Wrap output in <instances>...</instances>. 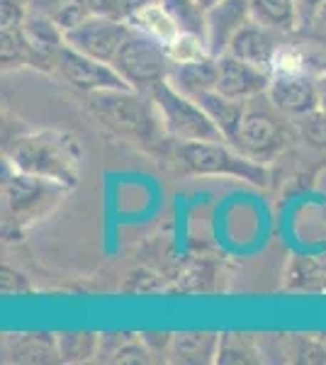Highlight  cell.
Wrapping results in <instances>:
<instances>
[{"mask_svg":"<svg viewBox=\"0 0 326 365\" xmlns=\"http://www.w3.org/2000/svg\"><path fill=\"white\" fill-rule=\"evenodd\" d=\"M251 20L248 0H219L207 8V49L212 56L227 54L231 39Z\"/></svg>","mask_w":326,"mask_h":365,"instance_id":"7c38bea8","label":"cell"},{"mask_svg":"<svg viewBox=\"0 0 326 365\" xmlns=\"http://www.w3.org/2000/svg\"><path fill=\"white\" fill-rule=\"evenodd\" d=\"M317 88H319V110L326 113V71L322 76H317Z\"/></svg>","mask_w":326,"mask_h":365,"instance_id":"4316f807","label":"cell"},{"mask_svg":"<svg viewBox=\"0 0 326 365\" xmlns=\"http://www.w3.org/2000/svg\"><path fill=\"white\" fill-rule=\"evenodd\" d=\"M129 25L141 29V32H146L149 37L158 39L163 44H170L180 34L175 20L170 17L161 0H153V3H146L139 10H134L132 17H129Z\"/></svg>","mask_w":326,"mask_h":365,"instance_id":"e0dca14e","label":"cell"},{"mask_svg":"<svg viewBox=\"0 0 326 365\" xmlns=\"http://www.w3.org/2000/svg\"><path fill=\"white\" fill-rule=\"evenodd\" d=\"M63 192H66V187L58 185V182L20 173V170L13 168V173L3 180V210L10 222L25 225V222L37 220L51 205H56V200Z\"/></svg>","mask_w":326,"mask_h":365,"instance_id":"52a82bcc","label":"cell"},{"mask_svg":"<svg viewBox=\"0 0 326 365\" xmlns=\"http://www.w3.org/2000/svg\"><path fill=\"white\" fill-rule=\"evenodd\" d=\"M91 108L108 127L136 141H151L158 132H163L153 100L146 93L132 91V88L91 93Z\"/></svg>","mask_w":326,"mask_h":365,"instance_id":"3957f363","label":"cell"},{"mask_svg":"<svg viewBox=\"0 0 326 365\" xmlns=\"http://www.w3.org/2000/svg\"><path fill=\"white\" fill-rule=\"evenodd\" d=\"M300 137L307 144L317 146V149H326V113L322 110H314V113L300 117Z\"/></svg>","mask_w":326,"mask_h":365,"instance_id":"603a6c76","label":"cell"},{"mask_svg":"<svg viewBox=\"0 0 326 365\" xmlns=\"http://www.w3.org/2000/svg\"><path fill=\"white\" fill-rule=\"evenodd\" d=\"M129 3H132V8H134V10H139L141 5H146V3H153V0H129Z\"/></svg>","mask_w":326,"mask_h":365,"instance_id":"83f0119b","label":"cell"},{"mask_svg":"<svg viewBox=\"0 0 326 365\" xmlns=\"http://www.w3.org/2000/svg\"><path fill=\"white\" fill-rule=\"evenodd\" d=\"M287 120L270 103L268 93L258 98L246 100L244 108V120H241L239 139H236V149L241 154L256 158V161L265 163L268 158L280 154L287 144Z\"/></svg>","mask_w":326,"mask_h":365,"instance_id":"5b68a950","label":"cell"},{"mask_svg":"<svg viewBox=\"0 0 326 365\" xmlns=\"http://www.w3.org/2000/svg\"><path fill=\"white\" fill-rule=\"evenodd\" d=\"M168 46V56L173 63H185V61H195V58L210 56V49H207V39L200 37V34L193 32H180Z\"/></svg>","mask_w":326,"mask_h":365,"instance_id":"7402d4cb","label":"cell"},{"mask_svg":"<svg viewBox=\"0 0 326 365\" xmlns=\"http://www.w3.org/2000/svg\"><path fill=\"white\" fill-rule=\"evenodd\" d=\"M129 32H132V25H129V22L91 15V17H86L81 25L68 29L66 44L73 46L76 51H81V54H86V56L112 63Z\"/></svg>","mask_w":326,"mask_h":365,"instance_id":"ba28073f","label":"cell"},{"mask_svg":"<svg viewBox=\"0 0 326 365\" xmlns=\"http://www.w3.org/2000/svg\"><path fill=\"white\" fill-rule=\"evenodd\" d=\"M305 29L312 34L314 39H319V42H324V44H326V0H324L322 5H319L317 10H314L312 20L307 22Z\"/></svg>","mask_w":326,"mask_h":365,"instance_id":"d4e9b609","label":"cell"},{"mask_svg":"<svg viewBox=\"0 0 326 365\" xmlns=\"http://www.w3.org/2000/svg\"><path fill=\"white\" fill-rule=\"evenodd\" d=\"M215 3H219V0H203L205 8H210V5H215Z\"/></svg>","mask_w":326,"mask_h":365,"instance_id":"f1b7e54d","label":"cell"},{"mask_svg":"<svg viewBox=\"0 0 326 365\" xmlns=\"http://www.w3.org/2000/svg\"><path fill=\"white\" fill-rule=\"evenodd\" d=\"M112 66L117 68V73L127 81V86L132 91L149 96L158 83L168 81L173 61H170L168 46L163 42H158V39L149 37L141 29L132 27V32L127 34L124 44L117 51Z\"/></svg>","mask_w":326,"mask_h":365,"instance_id":"277c9868","label":"cell"},{"mask_svg":"<svg viewBox=\"0 0 326 365\" xmlns=\"http://www.w3.org/2000/svg\"><path fill=\"white\" fill-rule=\"evenodd\" d=\"M88 8H91V15L110 17V20L120 22H129L134 13L129 0H88Z\"/></svg>","mask_w":326,"mask_h":365,"instance_id":"cb8c5ba5","label":"cell"},{"mask_svg":"<svg viewBox=\"0 0 326 365\" xmlns=\"http://www.w3.org/2000/svg\"><path fill=\"white\" fill-rule=\"evenodd\" d=\"M270 103L290 120L319 110V88L317 76L312 73H272L268 88Z\"/></svg>","mask_w":326,"mask_h":365,"instance_id":"8fae6325","label":"cell"},{"mask_svg":"<svg viewBox=\"0 0 326 365\" xmlns=\"http://www.w3.org/2000/svg\"><path fill=\"white\" fill-rule=\"evenodd\" d=\"M56 71L63 76L68 86L83 93H103V91H127V81L117 73L112 63L98 61L93 56H86L76 51L73 46H63L58 56Z\"/></svg>","mask_w":326,"mask_h":365,"instance_id":"9c48e42d","label":"cell"},{"mask_svg":"<svg viewBox=\"0 0 326 365\" xmlns=\"http://www.w3.org/2000/svg\"><path fill=\"white\" fill-rule=\"evenodd\" d=\"M29 10L56 25L63 34L91 17L88 0H29Z\"/></svg>","mask_w":326,"mask_h":365,"instance_id":"d6986e66","label":"cell"},{"mask_svg":"<svg viewBox=\"0 0 326 365\" xmlns=\"http://www.w3.org/2000/svg\"><path fill=\"white\" fill-rule=\"evenodd\" d=\"M251 17L275 32H292L300 27V0H248Z\"/></svg>","mask_w":326,"mask_h":365,"instance_id":"ac0fdd59","label":"cell"},{"mask_svg":"<svg viewBox=\"0 0 326 365\" xmlns=\"http://www.w3.org/2000/svg\"><path fill=\"white\" fill-rule=\"evenodd\" d=\"M324 0H300V27L305 29L307 22L312 20V15H314V10L322 5Z\"/></svg>","mask_w":326,"mask_h":365,"instance_id":"484cf974","label":"cell"},{"mask_svg":"<svg viewBox=\"0 0 326 365\" xmlns=\"http://www.w3.org/2000/svg\"><path fill=\"white\" fill-rule=\"evenodd\" d=\"M0 56H3V66H20V63H27L25 25L0 27Z\"/></svg>","mask_w":326,"mask_h":365,"instance_id":"44dd1931","label":"cell"},{"mask_svg":"<svg viewBox=\"0 0 326 365\" xmlns=\"http://www.w3.org/2000/svg\"><path fill=\"white\" fill-rule=\"evenodd\" d=\"M217 91L227 98L241 100V103L268 93L272 81L270 68L248 63L229 51L217 56Z\"/></svg>","mask_w":326,"mask_h":365,"instance_id":"30bf717a","label":"cell"},{"mask_svg":"<svg viewBox=\"0 0 326 365\" xmlns=\"http://www.w3.org/2000/svg\"><path fill=\"white\" fill-rule=\"evenodd\" d=\"M8 166L20 173L58 182L63 187H73L81 178L83 154L81 146L71 134L56 129L25 134L15 139L8 149Z\"/></svg>","mask_w":326,"mask_h":365,"instance_id":"6da1fadb","label":"cell"},{"mask_svg":"<svg viewBox=\"0 0 326 365\" xmlns=\"http://www.w3.org/2000/svg\"><path fill=\"white\" fill-rule=\"evenodd\" d=\"M217 56H203L195 61L173 63L168 73V83L188 98H198L200 93L217 88Z\"/></svg>","mask_w":326,"mask_h":365,"instance_id":"9a60e30c","label":"cell"},{"mask_svg":"<svg viewBox=\"0 0 326 365\" xmlns=\"http://www.w3.org/2000/svg\"><path fill=\"white\" fill-rule=\"evenodd\" d=\"M180 32H193L207 39V8L203 0H161Z\"/></svg>","mask_w":326,"mask_h":365,"instance_id":"ffe728a7","label":"cell"},{"mask_svg":"<svg viewBox=\"0 0 326 365\" xmlns=\"http://www.w3.org/2000/svg\"><path fill=\"white\" fill-rule=\"evenodd\" d=\"M175 161L193 175H219L239 178L251 185H265L268 170L256 158L241 154L234 144L224 139L212 141H178Z\"/></svg>","mask_w":326,"mask_h":365,"instance_id":"7a4b0ae2","label":"cell"},{"mask_svg":"<svg viewBox=\"0 0 326 365\" xmlns=\"http://www.w3.org/2000/svg\"><path fill=\"white\" fill-rule=\"evenodd\" d=\"M198 105L210 115V120L215 122L217 129L222 132V137L229 141V144H236L239 139V129H241V120H244V108L246 103L241 100H234V98H227L217 91H207V93H200L198 98Z\"/></svg>","mask_w":326,"mask_h":365,"instance_id":"2e32d148","label":"cell"},{"mask_svg":"<svg viewBox=\"0 0 326 365\" xmlns=\"http://www.w3.org/2000/svg\"><path fill=\"white\" fill-rule=\"evenodd\" d=\"M25 39H27V63L41 71H54L66 46V34L41 15L27 13L25 20Z\"/></svg>","mask_w":326,"mask_h":365,"instance_id":"4fadbf2b","label":"cell"},{"mask_svg":"<svg viewBox=\"0 0 326 365\" xmlns=\"http://www.w3.org/2000/svg\"><path fill=\"white\" fill-rule=\"evenodd\" d=\"M280 32L275 29L260 25L251 17L244 27L236 32V37L231 39L229 44V54L244 58L248 63H256V66H265L270 68L272 58H275L277 49H280Z\"/></svg>","mask_w":326,"mask_h":365,"instance_id":"5bb4252c","label":"cell"},{"mask_svg":"<svg viewBox=\"0 0 326 365\" xmlns=\"http://www.w3.org/2000/svg\"><path fill=\"white\" fill-rule=\"evenodd\" d=\"M161 117L163 132L173 141H212L224 139L210 115L198 105V100L183 96L168 81L158 83L149 93ZM227 141V139H224Z\"/></svg>","mask_w":326,"mask_h":365,"instance_id":"8992f818","label":"cell"}]
</instances>
